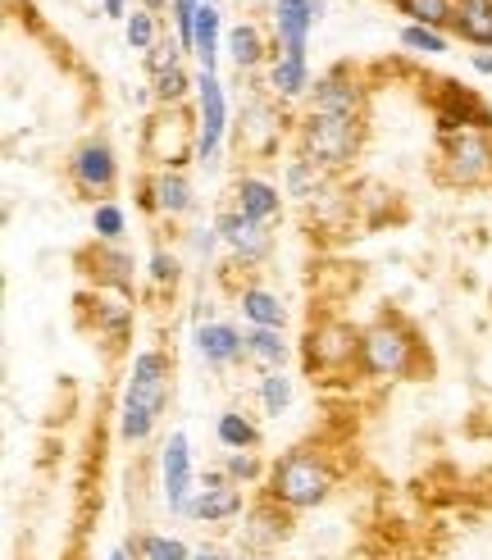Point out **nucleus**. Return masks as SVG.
I'll return each mask as SVG.
<instances>
[{
    "label": "nucleus",
    "instance_id": "f257e3e1",
    "mask_svg": "<svg viewBox=\"0 0 492 560\" xmlns=\"http://www.w3.org/2000/svg\"><path fill=\"white\" fill-rule=\"evenodd\" d=\"M169 406V355L147 347L132 355L124 406H119V433L124 442H147L160 429V415Z\"/></svg>",
    "mask_w": 492,
    "mask_h": 560
},
{
    "label": "nucleus",
    "instance_id": "f03ea898",
    "mask_svg": "<svg viewBox=\"0 0 492 560\" xmlns=\"http://www.w3.org/2000/svg\"><path fill=\"white\" fill-rule=\"evenodd\" d=\"M333 465H328L315 446H296L269 465V501L283 511H315L333 492Z\"/></svg>",
    "mask_w": 492,
    "mask_h": 560
},
{
    "label": "nucleus",
    "instance_id": "7ed1b4c3",
    "mask_svg": "<svg viewBox=\"0 0 492 560\" xmlns=\"http://www.w3.org/2000/svg\"><path fill=\"white\" fill-rule=\"evenodd\" d=\"M201 128L187 105H155L142 128V155L151 170H187L197 160Z\"/></svg>",
    "mask_w": 492,
    "mask_h": 560
},
{
    "label": "nucleus",
    "instance_id": "20e7f679",
    "mask_svg": "<svg viewBox=\"0 0 492 560\" xmlns=\"http://www.w3.org/2000/svg\"><path fill=\"white\" fill-rule=\"evenodd\" d=\"M361 132H365L361 115H324V109H306V115H301V128H296V142H301V155H311L315 164H324V170L333 174L355 160Z\"/></svg>",
    "mask_w": 492,
    "mask_h": 560
},
{
    "label": "nucleus",
    "instance_id": "39448f33",
    "mask_svg": "<svg viewBox=\"0 0 492 560\" xmlns=\"http://www.w3.org/2000/svg\"><path fill=\"white\" fill-rule=\"evenodd\" d=\"M420 365V342L397 315H378L361 328V374L370 378H406Z\"/></svg>",
    "mask_w": 492,
    "mask_h": 560
},
{
    "label": "nucleus",
    "instance_id": "423d86ee",
    "mask_svg": "<svg viewBox=\"0 0 492 560\" xmlns=\"http://www.w3.org/2000/svg\"><path fill=\"white\" fill-rule=\"evenodd\" d=\"M306 365L311 374H324V378H342L351 370H361V328L338 315L315 319L306 328Z\"/></svg>",
    "mask_w": 492,
    "mask_h": 560
},
{
    "label": "nucleus",
    "instance_id": "0eeeda50",
    "mask_svg": "<svg viewBox=\"0 0 492 560\" xmlns=\"http://www.w3.org/2000/svg\"><path fill=\"white\" fill-rule=\"evenodd\" d=\"M443 174L456 187H475V183L492 178V137H488V128L443 132Z\"/></svg>",
    "mask_w": 492,
    "mask_h": 560
},
{
    "label": "nucleus",
    "instance_id": "6e6552de",
    "mask_svg": "<svg viewBox=\"0 0 492 560\" xmlns=\"http://www.w3.org/2000/svg\"><path fill=\"white\" fill-rule=\"evenodd\" d=\"M197 128H201V142H197V160L201 164H219L229 142V92L219 73H197Z\"/></svg>",
    "mask_w": 492,
    "mask_h": 560
},
{
    "label": "nucleus",
    "instance_id": "1a4fd4ad",
    "mask_svg": "<svg viewBox=\"0 0 492 560\" xmlns=\"http://www.w3.org/2000/svg\"><path fill=\"white\" fill-rule=\"evenodd\" d=\"M197 483L201 479H197V460H191L187 433H169V442H164V452H160V492H164V506L187 520L191 497H197Z\"/></svg>",
    "mask_w": 492,
    "mask_h": 560
},
{
    "label": "nucleus",
    "instance_id": "9d476101",
    "mask_svg": "<svg viewBox=\"0 0 492 560\" xmlns=\"http://www.w3.org/2000/svg\"><path fill=\"white\" fill-rule=\"evenodd\" d=\"M69 178H73V187L82 191V196H109L115 191V183H119V155H115V147L105 142V137H87L73 155H69Z\"/></svg>",
    "mask_w": 492,
    "mask_h": 560
},
{
    "label": "nucleus",
    "instance_id": "9b49d317",
    "mask_svg": "<svg viewBox=\"0 0 492 560\" xmlns=\"http://www.w3.org/2000/svg\"><path fill=\"white\" fill-rule=\"evenodd\" d=\"M273 37H279V55L292 60H306L311 50V33L324 19V0H273Z\"/></svg>",
    "mask_w": 492,
    "mask_h": 560
},
{
    "label": "nucleus",
    "instance_id": "f8f14e48",
    "mask_svg": "<svg viewBox=\"0 0 492 560\" xmlns=\"http://www.w3.org/2000/svg\"><path fill=\"white\" fill-rule=\"evenodd\" d=\"M246 511V497H242V483H233L224 469H206L201 483H197V497H191V511L187 520L197 524H229Z\"/></svg>",
    "mask_w": 492,
    "mask_h": 560
},
{
    "label": "nucleus",
    "instance_id": "ddd939ff",
    "mask_svg": "<svg viewBox=\"0 0 492 560\" xmlns=\"http://www.w3.org/2000/svg\"><path fill=\"white\" fill-rule=\"evenodd\" d=\"M283 142V109L273 96H251L237 119V151L242 155H273Z\"/></svg>",
    "mask_w": 492,
    "mask_h": 560
},
{
    "label": "nucleus",
    "instance_id": "4468645a",
    "mask_svg": "<svg viewBox=\"0 0 492 560\" xmlns=\"http://www.w3.org/2000/svg\"><path fill=\"white\" fill-rule=\"evenodd\" d=\"M214 229H219V242H224V250H229L233 260H242V265H260V260L273 256V233L265 229V223L237 214L233 206L219 210Z\"/></svg>",
    "mask_w": 492,
    "mask_h": 560
},
{
    "label": "nucleus",
    "instance_id": "2eb2a0df",
    "mask_svg": "<svg viewBox=\"0 0 492 560\" xmlns=\"http://www.w3.org/2000/svg\"><path fill=\"white\" fill-rule=\"evenodd\" d=\"M142 206L160 219H183V214H191V206H197V191H191L183 170H155L142 183Z\"/></svg>",
    "mask_w": 492,
    "mask_h": 560
},
{
    "label": "nucleus",
    "instance_id": "dca6fc26",
    "mask_svg": "<svg viewBox=\"0 0 492 560\" xmlns=\"http://www.w3.org/2000/svg\"><path fill=\"white\" fill-rule=\"evenodd\" d=\"M306 109H324V115H361L365 119V88L347 69H333V73L315 78Z\"/></svg>",
    "mask_w": 492,
    "mask_h": 560
},
{
    "label": "nucleus",
    "instance_id": "f3484780",
    "mask_svg": "<svg viewBox=\"0 0 492 560\" xmlns=\"http://www.w3.org/2000/svg\"><path fill=\"white\" fill-rule=\"evenodd\" d=\"M191 342H197V355L210 370H229V365H237V360H246V332L224 324V319L197 324L191 328Z\"/></svg>",
    "mask_w": 492,
    "mask_h": 560
},
{
    "label": "nucleus",
    "instance_id": "a211bd4d",
    "mask_svg": "<svg viewBox=\"0 0 492 560\" xmlns=\"http://www.w3.org/2000/svg\"><path fill=\"white\" fill-rule=\"evenodd\" d=\"M233 210L246 214V219H256V223H265V229H273V223L283 219V196H279V187H273L269 178L242 174L233 183Z\"/></svg>",
    "mask_w": 492,
    "mask_h": 560
},
{
    "label": "nucleus",
    "instance_id": "6ab92c4d",
    "mask_svg": "<svg viewBox=\"0 0 492 560\" xmlns=\"http://www.w3.org/2000/svg\"><path fill=\"white\" fill-rule=\"evenodd\" d=\"M224 55L233 60L237 73H256L260 65H269L273 55H279V46H269V37L260 33V23H233L224 33Z\"/></svg>",
    "mask_w": 492,
    "mask_h": 560
},
{
    "label": "nucleus",
    "instance_id": "aec40b11",
    "mask_svg": "<svg viewBox=\"0 0 492 560\" xmlns=\"http://www.w3.org/2000/svg\"><path fill=\"white\" fill-rule=\"evenodd\" d=\"M315 88L311 78V60H292V55H273L269 60V73H265V92L279 101V105H292V101H306Z\"/></svg>",
    "mask_w": 492,
    "mask_h": 560
},
{
    "label": "nucleus",
    "instance_id": "412c9836",
    "mask_svg": "<svg viewBox=\"0 0 492 560\" xmlns=\"http://www.w3.org/2000/svg\"><path fill=\"white\" fill-rule=\"evenodd\" d=\"M283 196H292V201H301V206H315L319 196H328V170L296 151L283 164Z\"/></svg>",
    "mask_w": 492,
    "mask_h": 560
},
{
    "label": "nucleus",
    "instance_id": "4be33fe9",
    "mask_svg": "<svg viewBox=\"0 0 492 560\" xmlns=\"http://www.w3.org/2000/svg\"><path fill=\"white\" fill-rule=\"evenodd\" d=\"M492 115H488V105L475 96V92H465V88H443V105H437V128L452 132V128H488Z\"/></svg>",
    "mask_w": 492,
    "mask_h": 560
},
{
    "label": "nucleus",
    "instance_id": "5701e85b",
    "mask_svg": "<svg viewBox=\"0 0 492 560\" xmlns=\"http://www.w3.org/2000/svg\"><path fill=\"white\" fill-rule=\"evenodd\" d=\"M191 55H197L201 73L219 69V55H224V14H219L214 0H206L197 10V46H191Z\"/></svg>",
    "mask_w": 492,
    "mask_h": 560
},
{
    "label": "nucleus",
    "instance_id": "b1692460",
    "mask_svg": "<svg viewBox=\"0 0 492 560\" xmlns=\"http://www.w3.org/2000/svg\"><path fill=\"white\" fill-rule=\"evenodd\" d=\"M237 311H242V319L251 324V328H283V324H288L283 296L269 292V288H256V283L237 292Z\"/></svg>",
    "mask_w": 492,
    "mask_h": 560
},
{
    "label": "nucleus",
    "instance_id": "393cba45",
    "mask_svg": "<svg viewBox=\"0 0 492 560\" xmlns=\"http://www.w3.org/2000/svg\"><path fill=\"white\" fill-rule=\"evenodd\" d=\"M92 311H96V328H101V332H109V338H124V332L132 328V292L96 288Z\"/></svg>",
    "mask_w": 492,
    "mask_h": 560
},
{
    "label": "nucleus",
    "instance_id": "a878e982",
    "mask_svg": "<svg viewBox=\"0 0 492 560\" xmlns=\"http://www.w3.org/2000/svg\"><path fill=\"white\" fill-rule=\"evenodd\" d=\"M288 355H292V347L283 338V328H246V360L260 365V374L283 370Z\"/></svg>",
    "mask_w": 492,
    "mask_h": 560
},
{
    "label": "nucleus",
    "instance_id": "bb28decb",
    "mask_svg": "<svg viewBox=\"0 0 492 560\" xmlns=\"http://www.w3.org/2000/svg\"><path fill=\"white\" fill-rule=\"evenodd\" d=\"M452 27H456L460 42L488 50V46H492V0H460Z\"/></svg>",
    "mask_w": 492,
    "mask_h": 560
},
{
    "label": "nucleus",
    "instance_id": "cd10ccee",
    "mask_svg": "<svg viewBox=\"0 0 492 560\" xmlns=\"http://www.w3.org/2000/svg\"><path fill=\"white\" fill-rule=\"evenodd\" d=\"M92 273L101 278V288H119V292H132V256L124 246H109V242H96L92 250Z\"/></svg>",
    "mask_w": 492,
    "mask_h": 560
},
{
    "label": "nucleus",
    "instance_id": "c85d7f7f",
    "mask_svg": "<svg viewBox=\"0 0 492 560\" xmlns=\"http://www.w3.org/2000/svg\"><path fill=\"white\" fill-rule=\"evenodd\" d=\"M214 438L224 452H256V442H260V429H256V419L246 415V410H224L214 419Z\"/></svg>",
    "mask_w": 492,
    "mask_h": 560
},
{
    "label": "nucleus",
    "instance_id": "c756f323",
    "mask_svg": "<svg viewBox=\"0 0 492 560\" xmlns=\"http://www.w3.org/2000/svg\"><path fill=\"white\" fill-rule=\"evenodd\" d=\"M292 401H296V383L283 374V370H269V374H260V406H265V415H288L292 410Z\"/></svg>",
    "mask_w": 492,
    "mask_h": 560
},
{
    "label": "nucleus",
    "instance_id": "7c9ffc66",
    "mask_svg": "<svg viewBox=\"0 0 492 560\" xmlns=\"http://www.w3.org/2000/svg\"><path fill=\"white\" fill-rule=\"evenodd\" d=\"M397 10L410 14V23H420V27H452L456 19V0H397Z\"/></svg>",
    "mask_w": 492,
    "mask_h": 560
},
{
    "label": "nucleus",
    "instance_id": "2f4dec72",
    "mask_svg": "<svg viewBox=\"0 0 492 560\" xmlns=\"http://www.w3.org/2000/svg\"><path fill=\"white\" fill-rule=\"evenodd\" d=\"M132 560H191V547L174 534H142L132 542Z\"/></svg>",
    "mask_w": 492,
    "mask_h": 560
},
{
    "label": "nucleus",
    "instance_id": "473e14b6",
    "mask_svg": "<svg viewBox=\"0 0 492 560\" xmlns=\"http://www.w3.org/2000/svg\"><path fill=\"white\" fill-rule=\"evenodd\" d=\"M124 37H128V46H132V50L151 55V50H155V42L164 37V33H160V14H151L147 5H137V10L124 19Z\"/></svg>",
    "mask_w": 492,
    "mask_h": 560
},
{
    "label": "nucleus",
    "instance_id": "72a5a7b5",
    "mask_svg": "<svg viewBox=\"0 0 492 560\" xmlns=\"http://www.w3.org/2000/svg\"><path fill=\"white\" fill-rule=\"evenodd\" d=\"M92 233H96V242L124 246V233H128L124 206H119V201H96V210H92Z\"/></svg>",
    "mask_w": 492,
    "mask_h": 560
},
{
    "label": "nucleus",
    "instance_id": "f704fd0d",
    "mask_svg": "<svg viewBox=\"0 0 492 560\" xmlns=\"http://www.w3.org/2000/svg\"><path fill=\"white\" fill-rule=\"evenodd\" d=\"M151 82H155V101H160V105H183V101H187V92H197V78H187V69H183V65H178V69L155 73Z\"/></svg>",
    "mask_w": 492,
    "mask_h": 560
},
{
    "label": "nucleus",
    "instance_id": "c9c22d12",
    "mask_svg": "<svg viewBox=\"0 0 492 560\" xmlns=\"http://www.w3.org/2000/svg\"><path fill=\"white\" fill-rule=\"evenodd\" d=\"M401 46L410 55H447L452 50L447 33H437V27H420V23H406L401 27Z\"/></svg>",
    "mask_w": 492,
    "mask_h": 560
},
{
    "label": "nucleus",
    "instance_id": "e433bc0d",
    "mask_svg": "<svg viewBox=\"0 0 492 560\" xmlns=\"http://www.w3.org/2000/svg\"><path fill=\"white\" fill-rule=\"evenodd\" d=\"M224 474H229L233 483H256L260 474H265V465H260L256 452H229L224 456Z\"/></svg>",
    "mask_w": 492,
    "mask_h": 560
},
{
    "label": "nucleus",
    "instance_id": "4c0bfd02",
    "mask_svg": "<svg viewBox=\"0 0 492 560\" xmlns=\"http://www.w3.org/2000/svg\"><path fill=\"white\" fill-rule=\"evenodd\" d=\"M178 65H183V42L164 33V37L155 42V50L147 55V69H151V78H155V73H164V69H178Z\"/></svg>",
    "mask_w": 492,
    "mask_h": 560
},
{
    "label": "nucleus",
    "instance_id": "58836bf2",
    "mask_svg": "<svg viewBox=\"0 0 492 560\" xmlns=\"http://www.w3.org/2000/svg\"><path fill=\"white\" fill-rule=\"evenodd\" d=\"M147 269H151V283H155V288H174V283H178V256H174V250L155 246Z\"/></svg>",
    "mask_w": 492,
    "mask_h": 560
},
{
    "label": "nucleus",
    "instance_id": "ea45409f",
    "mask_svg": "<svg viewBox=\"0 0 492 560\" xmlns=\"http://www.w3.org/2000/svg\"><path fill=\"white\" fill-rule=\"evenodd\" d=\"M187 242H191V250H197L201 260H210V256H214V246H224V242H219V229H214V223H210V229H191V233H187Z\"/></svg>",
    "mask_w": 492,
    "mask_h": 560
},
{
    "label": "nucleus",
    "instance_id": "a19ab883",
    "mask_svg": "<svg viewBox=\"0 0 492 560\" xmlns=\"http://www.w3.org/2000/svg\"><path fill=\"white\" fill-rule=\"evenodd\" d=\"M191 560H233V551H224L219 542H201V547H191Z\"/></svg>",
    "mask_w": 492,
    "mask_h": 560
},
{
    "label": "nucleus",
    "instance_id": "79ce46f5",
    "mask_svg": "<svg viewBox=\"0 0 492 560\" xmlns=\"http://www.w3.org/2000/svg\"><path fill=\"white\" fill-rule=\"evenodd\" d=\"M470 65H475V73L492 78V50H479V55H475V60H470Z\"/></svg>",
    "mask_w": 492,
    "mask_h": 560
},
{
    "label": "nucleus",
    "instance_id": "37998d69",
    "mask_svg": "<svg viewBox=\"0 0 492 560\" xmlns=\"http://www.w3.org/2000/svg\"><path fill=\"white\" fill-rule=\"evenodd\" d=\"M109 19H128V0H101Z\"/></svg>",
    "mask_w": 492,
    "mask_h": 560
},
{
    "label": "nucleus",
    "instance_id": "c03bdc74",
    "mask_svg": "<svg viewBox=\"0 0 492 560\" xmlns=\"http://www.w3.org/2000/svg\"><path fill=\"white\" fill-rule=\"evenodd\" d=\"M142 5H147L151 14H164V10H174V0H142Z\"/></svg>",
    "mask_w": 492,
    "mask_h": 560
},
{
    "label": "nucleus",
    "instance_id": "a18cd8bd",
    "mask_svg": "<svg viewBox=\"0 0 492 560\" xmlns=\"http://www.w3.org/2000/svg\"><path fill=\"white\" fill-rule=\"evenodd\" d=\"M105 560H132V547H115V551H109Z\"/></svg>",
    "mask_w": 492,
    "mask_h": 560
},
{
    "label": "nucleus",
    "instance_id": "49530a36",
    "mask_svg": "<svg viewBox=\"0 0 492 560\" xmlns=\"http://www.w3.org/2000/svg\"><path fill=\"white\" fill-rule=\"evenodd\" d=\"M233 560H265V556H260V551H251V547H242Z\"/></svg>",
    "mask_w": 492,
    "mask_h": 560
},
{
    "label": "nucleus",
    "instance_id": "de8ad7c7",
    "mask_svg": "<svg viewBox=\"0 0 492 560\" xmlns=\"http://www.w3.org/2000/svg\"><path fill=\"white\" fill-rule=\"evenodd\" d=\"M251 5H273V0H251Z\"/></svg>",
    "mask_w": 492,
    "mask_h": 560
}]
</instances>
